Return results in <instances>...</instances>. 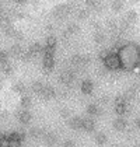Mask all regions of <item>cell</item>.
<instances>
[{"mask_svg":"<svg viewBox=\"0 0 140 147\" xmlns=\"http://www.w3.org/2000/svg\"><path fill=\"white\" fill-rule=\"evenodd\" d=\"M21 107H23V108H30V107H31V98L24 95L23 98H21Z\"/></svg>","mask_w":140,"mask_h":147,"instance_id":"obj_24","label":"cell"},{"mask_svg":"<svg viewBox=\"0 0 140 147\" xmlns=\"http://www.w3.org/2000/svg\"><path fill=\"white\" fill-rule=\"evenodd\" d=\"M24 136L20 135V133H10V135H6V143H9V144H21V142H23Z\"/></svg>","mask_w":140,"mask_h":147,"instance_id":"obj_5","label":"cell"},{"mask_svg":"<svg viewBox=\"0 0 140 147\" xmlns=\"http://www.w3.org/2000/svg\"><path fill=\"white\" fill-rule=\"evenodd\" d=\"M6 143V135L4 133H0V146H3Z\"/></svg>","mask_w":140,"mask_h":147,"instance_id":"obj_31","label":"cell"},{"mask_svg":"<svg viewBox=\"0 0 140 147\" xmlns=\"http://www.w3.org/2000/svg\"><path fill=\"white\" fill-rule=\"evenodd\" d=\"M69 125H70V127H73V129H81L83 118H80V116H73L69 121Z\"/></svg>","mask_w":140,"mask_h":147,"instance_id":"obj_11","label":"cell"},{"mask_svg":"<svg viewBox=\"0 0 140 147\" xmlns=\"http://www.w3.org/2000/svg\"><path fill=\"white\" fill-rule=\"evenodd\" d=\"M136 126H137V127H140V118H137V119H136Z\"/></svg>","mask_w":140,"mask_h":147,"instance_id":"obj_33","label":"cell"},{"mask_svg":"<svg viewBox=\"0 0 140 147\" xmlns=\"http://www.w3.org/2000/svg\"><path fill=\"white\" fill-rule=\"evenodd\" d=\"M94 90V84L90 81V80H85V81H83L81 83V91H83V94H91Z\"/></svg>","mask_w":140,"mask_h":147,"instance_id":"obj_10","label":"cell"},{"mask_svg":"<svg viewBox=\"0 0 140 147\" xmlns=\"http://www.w3.org/2000/svg\"><path fill=\"white\" fill-rule=\"evenodd\" d=\"M87 14H88L87 10H81V11H79V18H85V17H87Z\"/></svg>","mask_w":140,"mask_h":147,"instance_id":"obj_30","label":"cell"},{"mask_svg":"<svg viewBox=\"0 0 140 147\" xmlns=\"http://www.w3.org/2000/svg\"><path fill=\"white\" fill-rule=\"evenodd\" d=\"M70 11H71V7H70L69 4H60L58 7H55L53 16H55L56 18H65Z\"/></svg>","mask_w":140,"mask_h":147,"instance_id":"obj_4","label":"cell"},{"mask_svg":"<svg viewBox=\"0 0 140 147\" xmlns=\"http://www.w3.org/2000/svg\"><path fill=\"white\" fill-rule=\"evenodd\" d=\"M42 66L46 70V73H49V71L53 69V66H55V59H53V53H52V52H44Z\"/></svg>","mask_w":140,"mask_h":147,"instance_id":"obj_3","label":"cell"},{"mask_svg":"<svg viewBox=\"0 0 140 147\" xmlns=\"http://www.w3.org/2000/svg\"><path fill=\"white\" fill-rule=\"evenodd\" d=\"M79 31H80V27L77 24H70L67 27V34L69 35H76Z\"/></svg>","mask_w":140,"mask_h":147,"instance_id":"obj_18","label":"cell"},{"mask_svg":"<svg viewBox=\"0 0 140 147\" xmlns=\"http://www.w3.org/2000/svg\"><path fill=\"white\" fill-rule=\"evenodd\" d=\"M38 95H41L44 100H50V98L55 97V90H53V87H50V86H44L42 91H41Z\"/></svg>","mask_w":140,"mask_h":147,"instance_id":"obj_7","label":"cell"},{"mask_svg":"<svg viewBox=\"0 0 140 147\" xmlns=\"http://www.w3.org/2000/svg\"><path fill=\"white\" fill-rule=\"evenodd\" d=\"M28 52H30L31 56H36V55H39V53L44 52V45H41V44H32V45L28 48Z\"/></svg>","mask_w":140,"mask_h":147,"instance_id":"obj_8","label":"cell"},{"mask_svg":"<svg viewBox=\"0 0 140 147\" xmlns=\"http://www.w3.org/2000/svg\"><path fill=\"white\" fill-rule=\"evenodd\" d=\"M81 129L87 130V132H91L94 130V121L87 118V119H83V125H81Z\"/></svg>","mask_w":140,"mask_h":147,"instance_id":"obj_12","label":"cell"},{"mask_svg":"<svg viewBox=\"0 0 140 147\" xmlns=\"http://www.w3.org/2000/svg\"><path fill=\"white\" fill-rule=\"evenodd\" d=\"M44 83L42 81H35L34 84H32V91H34L35 94H39L41 91H42V88H44Z\"/></svg>","mask_w":140,"mask_h":147,"instance_id":"obj_19","label":"cell"},{"mask_svg":"<svg viewBox=\"0 0 140 147\" xmlns=\"http://www.w3.org/2000/svg\"><path fill=\"white\" fill-rule=\"evenodd\" d=\"M95 140H97V143H98V144H104L105 142H106V136H105L104 133H98Z\"/></svg>","mask_w":140,"mask_h":147,"instance_id":"obj_26","label":"cell"},{"mask_svg":"<svg viewBox=\"0 0 140 147\" xmlns=\"http://www.w3.org/2000/svg\"><path fill=\"white\" fill-rule=\"evenodd\" d=\"M0 88H1V84H0Z\"/></svg>","mask_w":140,"mask_h":147,"instance_id":"obj_36","label":"cell"},{"mask_svg":"<svg viewBox=\"0 0 140 147\" xmlns=\"http://www.w3.org/2000/svg\"><path fill=\"white\" fill-rule=\"evenodd\" d=\"M87 113H88V115H91V116H97V115H100V113H101V109L98 108V105H95V104H90V105L87 107Z\"/></svg>","mask_w":140,"mask_h":147,"instance_id":"obj_13","label":"cell"},{"mask_svg":"<svg viewBox=\"0 0 140 147\" xmlns=\"http://www.w3.org/2000/svg\"><path fill=\"white\" fill-rule=\"evenodd\" d=\"M0 66H1V70H3V73H6L7 76H10V74H11L13 69H11V66L9 65V62H7V63H3V65H0Z\"/></svg>","mask_w":140,"mask_h":147,"instance_id":"obj_21","label":"cell"},{"mask_svg":"<svg viewBox=\"0 0 140 147\" xmlns=\"http://www.w3.org/2000/svg\"><path fill=\"white\" fill-rule=\"evenodd\" d=\"M32 1H34V3H36V1H38V0H32Z\"/></svg>","mask_w":140,"mask_h":147,"instance_id":"obj_35","label":"cell"},{"mask_svg":"<svg viewBox=\"0 0 140 147\" xmlns=\"http://www.w3.org/2000/svg\"><path fill=\"white\" fill-rule=\"evenodd\" d=\"M31 135L35 136V137H36V136H41L42 135V130H41V129H32V130H31Z\"/></svg>","mask_w":140,"mask_h":147,"instance_id":"obj_29","label":"cell"},{"mask_svg":"<svg viewBox=\"0 0 140 147\" xmlns=\"http://www.w3.org/2000/svg\"><path fill=\"white\" fill-rule=\"evenodd\" d=\"M14 1H15L17 4H20V6H21V4H25V3H27V0H14Z\"/></svg>","mask_w":140,"mask_h":147,"instance_id":"obj_32","label":"cell"},{"mask_svg":"<svg viewBox=\"0 0 140 147\" xmlns=\"http://www.w3.org/2000/svg\"><path fill=\"white\" fill-rule=\"evenodd\" d=\"M94 42H97V44H102L105 41V35L102 31H100V30H97V32L94 34Z\"/></svg>","mask_w":140,"mask_h":147,"instance_id":"obj_14","label":"cell"},{"mask_svg":"<svg viewBox=\"0 0 140 147\" xmlns=\"http://www.w3.org/2000/svg\"><path fill=\"white\" fill-rule=\"evenodd\" d=\"M70 60H71V65H74V66H80L84 63V57L80 56V55H74Z\"/></svg>","mask_w":140,"mask_h":147,"instance_id":"obj_17","label":"cell"},{"mask_svg":"<svg viewBox=\"0 0 140 147\" xmlns=\"http://www.w3.org/2000/svg\"><path fill=\"white\" fill-rule=\"evenodd\" d=\"M104 65L105 67L109 69V70H116V69L120 67V60H119L118 53H108L104 57Z\"/></svg>","mask_w":140,"mask_h":147,"instance_id":"obj_2","label":"cell"},{"mask_svg":"<svg viewBox=\"0 0 140 147\" xmlns=\"http://www.w3.org/2000/svg\"><path fill=\"white\" fill-rule=\"evenodd\" d=\"M45 46L55 48V46H56V38H55V36H52V35H50V36H48V38H46V45H45Z\"/></svg>","mask_w":140,"mask_h":147,"instance_id":"obj_23","label":"cell"},{"mask_svg":"<svg viewBox=\"0 0 140 147\" xmlns=\"http://www.w3.org/2000/svg\"><path fill=\"white\" fill-rule=\"evenodd\" d=\"M112 7H114V10H120V7H122V3H120L119 0H115Z\"/></svg>","mask_w":140,"mask_h":147,"instance_id":"obj_28","label":"cell"},{"mask_svg":"<svg viewBox=\"0 0 140 147\" xmlns=\"http://www.w3.org/2000/svg\"><path fill=\"white\" fill-rule=\"evenodd\" d=\"M136 13L135 11H129L128 13V16H126V20H128V23H135L136 21Z\"/></svg>","mask_w":140,"mask_h":147,"instance_id":"obj_25","label":"cell"},{"mask_svg":"<svg viewBox=\"0 0 140 147\" xmlns=\"http://www.w3.org/2000/svg\"><path fill=\"white\" fill-rule=\"evenodd\" d=\"M66 146H73V142H66Z\"/></svg>","mask_w":140,"mask_h":147,"instance_id":"obj_34","label":"cell"},{"mask_svg":"<svg viewBox=\"0 0 140 147\" xmlns=\"http://www.w3.org/2000/svg\"><path fill=\"white\" fill-rule=\"evenodd\" d=\"M59 80H60L63 84H70V83L74 80V74H73L71 71H63V73L60 74Z\"/></svg>","mask_w":140,"mask_h":147,"instance_id":"obj_9","label":"cell"},{"mask_svg":"<svg viewBox=\"0 0 140 147\" xmlns=\"http://www.w3.org/2000/svg\"><path fill=\"white\" fill-rule=\"evenodd\" d=\"M17 119H18L23 125L30 123V122H31V112H30L27 108H24L23 111L17 112Z\"/></svg>","mask_w":140,"mask_h":147,"instance_id":"obj_6","label":"cell"},{"mask_svg":"<svg viewBox=\"0 0 140 147\" xmlns=\"http://www.w3.org/2000/svg\"><path fill=\"white\" fill-rule=\"evenodd\" d=\"M21 53H23V49H21V46L18 45V44H15V45H13L11 48H10V55H13V56L20 57Z\"/></svg>","mask_w":140,"mask_h":147,"instance_id":"obj_15","label":"cell"},{"mask_svg":"<svg viewBox=\"0 0 140 147\" xmlns=\"http://www.w3.org/2000/svg\"><path fill=\"white\" fill-rule=\"evenodd\" d=\"M114 127H115L116 130H123V129L126 127V122L119 118V119H116V121L114 122Z\"/></svg>","mask_w":140,"mask_h":147,"instance_id":"obj_16","label":"cell"},{"mask_svg":"<svg viewBox=\"0 0 140 147\" xmlns=\"http://www.w3.org/2000/svg\"><path fill=\"white\" fill-rule=\"evenodd\" d=\"M59 113H60V116H62L63 119H67V118L70 116V111H69V109H66V108L60 109V111H59Z\"/></svg>","mask_w":140,"mask_h":147,"instance_id":"obj_27","label":"cell"},{"mask_svg":"<svg viewBox=\"0 0 140 147\" xmlns=\"http://www.w3.org/2000/svg\"><path fill=\"white\" fill-rule=\"evenodd\" d=\"M118 56L120 60V67L123 69H135L140 63V51L136 45H125L118 52Z\"/></svg>","mask_w":140,"mask_h":147,"instance_id":"obj_1","label":"cell"},{"mask_svg":"<svg viewBox=\"0 0 140 147\" xmlns=\"http://www.w3.org/2000/svg\"><path fill=\"white\" fill-rule=\"evenodd\" d=\"M13 90L15 91L17 94H23L24 90H25V87H24L23 83H15V86L13 87Z\"/></svg>","mask_w":140,"mask_h":147,"instance_id":"obj_22","label":"cell"},{"mask_svg":"<svg viewBox=\"0 0 140 147\" xmlns=\"http://www.w3.org/2000/svg\"><path fill=\"white\" fill-rule=\"evenodd\" d=\"M9 55H10V52H7V51H0V65L9 62Z\"/></svg>","mask_w":140,"mask_h":147,"instance_id":"obj_20","label":"cell"}]
</instances>
